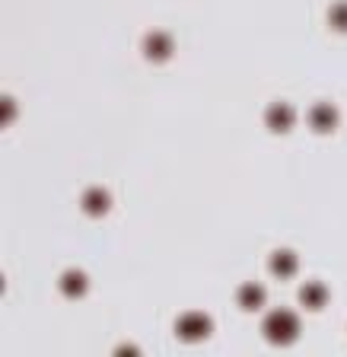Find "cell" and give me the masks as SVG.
Segmentation results:
<instances>
[{
	"label": "cell",
	"mask_w": 347,
	"mask_h": 357,
	"mask_svg": "<svg viewBox=\"0 0 347 357\" xmlns=\"http://www.w3.org/2000/svg\"><path fill=\"white\" fill-rule=\"evenodd\" d=\"M309 125L316 128V131H332L334 125H338V112H334V105L328 102H318L309 109Z\"/></svg>",
	"instance_id": "cell-3"
},
{
	"label": "cell",
	"mask_w": 347,
	"mask_h": 357,
	"mask_svg": "<svg viewBox=\"0 0 347 357\" xmlns=\"http://www.w3.org/2000/svg\"><path fill=\"white\" fill-rule=\"evenodd\" d=\"M239 303H242L245 310H259V306L265 303V290H261L259 284H245V287H239Z\"/></svg>",
	"instance_id": "cell-8"
},
{
	"label": "cell",
	"mask_w": 347,
	"mask_h": 357,
	"mask_svg": "<svg viewBox=\"0 0 347 357\" xmlns=\"http://www.w3.org/2000/svg\"><path fill=\"white\" fill-rule=\"evenodd\" d=\"M300 300H303L309 310H318V306L325 303V287H322V284H306V287L300 290Z\"/></svg>",
	"instance_id": "cell-10"
},
{
	"label": "cell",
	"mask_w": 347,
	"mask_h": 357,
	"mask_svg": "<svg viewBox=\"0 0 347 357\" xmlns=\"http://www.w3.org/2000/svg\"><path fill=\"white\" fill-rule=\"evenodd\" d=\"M328 20H332L334 29H347V0H341V3H334L328 10Z\"/></svg>",
	"instance_id": "cell-11"
},
{
	"label": "cell",
	"mask_w": 347,
	"mask_h": 357,
	"mask_svg": "<svg viewBox=\"0 0 347 357\" xmlns=\"http://www.w3.org/2000/svg\"><path fill=\"white\" fill-rule=\"evenodd\" d=\"M144 52H147L150 58H166V54L172 52V38L163 36V32H153V36H147V42H144Z\"/></svg>",
	"instance_id": "cell-6"
},
{
	"label": "cell",
	"mask_w": 347,
	"mask_h": 357,
	"mask_svg": "<svg viewBox=\"0 0 347 357\" xmlns=\"http://www.w3.org/2000/svg\"><path fill=\"white\" fill-rule=\"evenodd\" d=\"M105 208H109V195H105L102 188H89V192L83 195V211H86V214H102Z\"/></svg>",
	"instance_id": "cell-7"
},
{
	"label": "cell",
	"mask_w": 347,
	"mask_h": 357,
	"mask_svg": "<svg viewBox=\"0 0 347 357\" xmlns=\"http://www.w3.org/2000/svg\"><path fill=\"white\" fill-rule=\"evenodd\" d=\"M265 119H268V125H271L274 131H287V128H290V121H293V112H290V105H284V102H274L271 109L265 112Z\"/></svg>",
	"instance_id": "cell-4"
},
{
	"label": "cell",
	"mask_w": 347,
	"mask_h": 357,
	"mask_svg": "<svg viewBox=\"0 0 347 357\" xmlns=\"http://www.w3.org/2000/svg\"><path fill=\"white\" fill-rule=\"evenodd\" d=\"M61 290L70 294V297H80L83 290H86V275H83V271H67V275L61 278Z\"/></svg>",
	"instance_id": "cell-9"
},
{
	"label": "cell",
	"mask_w": 347,
	"mask_h": 357,
	"mask_svg": "<svg viewBox=\"0 0 347 357\" xmlns=\"http://www.w3.org/2000/svg\"><path fill=\"white\" fill-rule=\"evenodd\" d=\"M176 332H178V338H185V342L204 338V335L210 332V319H207L204 312H185V316H178Z\"/></svg>",
	"instance_id": "cell-2"
},
{
	"label": "cell",
	"mask_w": 347,
	"mask_h": 357,
	"mask_svg": "<svg viewBox=\"0 0 347 357\" xmlns=\"http://www.w3.org/2000/svg\"><path fill=\"white\" fill-rule=\"evenodd\" d=\"M271 271L274 275H281V278L293 275L296 271V255L290 252V249H277V252L271 255Z\"/></svg>",
	"instance_id": "cell-5"
},
{
	"label": "cell",
	"mask_w": 347,
	"mask_h": 357,
	"mask_svg": "<svg viewBox=\"0 0 347 357\" xmlns=\"http://www.w3.org/2000/svg\"><path fill=\"white\" fill-rule=\"evenodd\" d=\"M296 332H300V322H296V316L290 310H274L271 316L265 319V335L271 338V342H277V344L293 342Z\"/></svg>",
	"instance_id": "cell-1"
}]
</instances>
